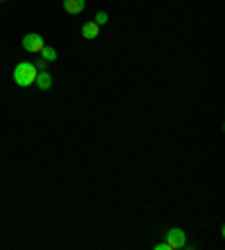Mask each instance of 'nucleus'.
I'll list each match as a JSON object with an SVG mask.
<instances>
[{
    "label": "nucleus",
    "mask_w": 225,
    "mask_h": 250,
    "mask_svg": "<svg viewBox=\"0 0 225 250\" xmlns=\"http://www.w3.org/2000/svg\"><path fill=\"white\" fill-rule=\"evenodd\" d=\"M36 75H39V70L32 61H20V63L14 68V82L18 83L20 88H27L36 82Z\"/></svg>",
    "instance_id": "obj_1"
},
{
    "label": "nucleus",
    "mask_w": 225,
    "mask_h": 250,
    "mask_svg": "<svg viewBox=\"0 0 225 250\" xmlns=\"http://www.w3.org/2000/svg\"><path fill=\"white\" fill-rule=\"evenodd\" d=\"M43 36L41 34H36V32H29V34H25L23 36V47L27 50V52H32V54H39L41 50H43Z\"/></svg>",
    "instance_id": "obj_2"
},
{
    "label": "nucleus",
    "mask_w": 225,
    "mask_h": 250,
    "mask_svg": "<svg viewBox=\"0 0 225 250\" xmlns=\"http://www.w3.org/2000/svg\"><path fill=\"white\" fill-rule=\"evenodd\" d=\"M167 248L169 250H178V248H185V232L180 228H171L167 232Z\"/></svg>",
    "instance_id": "obj_3"
},
{
    "label": "nucleus",
    "mask_w": 225,
    "mask_h": 250,
    "mask_svg": "<svg viewBox=\"0 0 225 250\" xmlns=\"http://www.w3.org/2000/svg\"><path fill=\"white\" fill-rule=\"evenodd\" d=\"M63 9L68 14H81L86 9V0H63Z\"/></svg>",
    "instance_id": "obj_4"
},
{
    "label": "nucleus",
    "mask_w": 225,
    "mask_h": 250,
    "mask_svg": "<svg viewBox=\"0 0 225 250\" xmlns=\"http://www.w3.org/2000/svg\"><path fill=\"white\" fill-rule=\"evenodd\" d=\"M34 83L39 86V90H50L54 82H52V75H50V72H39Z\"/></svg>",
    "instance_id": "obj_5"
},
{
    "label": "nucleus",
    "mask_w": 225,
    "mask_h": 250,
    "mask_svg": "<svg viewBox=\"0 0 225 250\" xmlns=\"http://www.w3.org/2000/svg\"><path fill=\"white\" fill-rule=\"evenodd\" d=\"M81 34H83V39L93 41V39H97V36H99V25L97 23H83V27H81Z\"/></svg>",
    "instance_id": "obj_6"
},
{
    "label": "nucleus",
    "mask_w": 225,
    "mask_h": 250,
    "mask_svg": "<svg viewBox=\"0 0 225 250\" xmlns=\"http://www.w3.org/2000/svg\"><path fill=\"white\" fill-rule=\"evenodd\" d=\"M39 54L45 59V61H57V57H59L57 50H54V47H47V45H43V50H41Z\"/></svg>",
    "instance_id": "obj_7"
},
{
    "label": "nucleus",
    "mask_w": 225,
    "mask_h": 250,
    "mask_svg": "<svg viewBox=\"0 0 225 250\" xmlns=\"http://www.w3.org/2000/svg\"><path fill=\"white\" fill-rule=\"evenodd\" d=\"M95 23H97L99 27H102V25H106V23H108V14H106V12H99L97 16H95Z\"/></svg>",
    "instance_id": "obj_8"
},
{
    "label": "nucleus",
    "mask_w": 225,
    "mask_h": 250,
    "mask_svg": "<svg viewBox=\"0 0 225 250\" xmlns=\"http://www.w3.org/2000/svg\"><path fill=\"white\" fill-rule=\"evenodd\" d=\"M156 250H169V248H167V244H158Z\"/></svg>",
    "instance_id": "obj_9"
},
{
    "label": "nucleus",
    "mask_w": 225,
    "mask_h": 250,
    "mask_svg": "<svg viewBox=\"0 0 225 250\" xmlns=\"http://www.w3.org/2000/svg\"><path fill=\"white\" fill-rule=\"evenodd\" d=\"M0 2H5V0H0Z\"/></svg>",
    "instance_id": "obj_10"
}]
</instances>
